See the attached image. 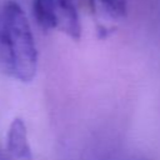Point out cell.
Instances as JSON below:
<instances>
[{"instance_id": "6da1fadb", "label": "cell", "mask_w": 160, "mask_h": 160, "mask_svg": "<svg viewBox=\"0 0 160 160\" xmlns=\"http://www.w3.org/2000/svg\"><path fill=\"white\" fill-rule=\"evenodd\" d=\"M0 68L22 82L31 81L38 69V50L29 20L14 0L0 4Z\"/></svg>"}, {"instance_id": "3957f363", "label": "cell", "mask_w": 160, "mask_h": 160, "mask_svg": "<svg viewBox=\"0 0 160 160\" xmlns=\"http://www.w3.org/2000/svg\"><path fill=\"white\" fill-rule=\"evenodd\" d=\"M6 149L16 159L20 160H31L32 152L28 139L26 125L22 119L15 118L6 134Z\"/></svg>"}, {"instance_id": "277c9868", "label": "cell", "mask_w": 160, "mask_h": 160, "mask_svg": "<svg viewBox=\"0 0 160 160\" xmlns=\"http://www.w3.org/2000/svg\"><path fill=\"white\" fill-rule=\"evenodd\" d=\"M102 9L114 19H120L126 14V0H99Z\"/></svg>"}, {"instance_id": "7a4b0ae2", "label": "cell", "mask_w": 160, "mask_h": 160, "mask_svg": "<svg viewBox=\"0 0 160 160\" xmlns=\"http://www.w3.org/2000/svg\"><path fill=\"white\" fill-rule=\"evenodd\" d=\"M34 15L46 30H58L76 41L81 38L80 18L72 0H34Z\"/></svg>"}]
</instances>
